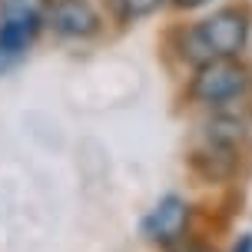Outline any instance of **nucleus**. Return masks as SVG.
Instances as JSON below:
<instances>
[{"instance_id": "6", "label": "nucleus", "mask_w": 252, "mask_h": 252, "mask_svg": "<svg viewBox=\"0 0 252 252\" xmlns=\"http://www.w3.org/2000/svg\"><path fill=\"white\" fill-rule=\"evenodd\" d=\"M163 3H169V0H106V13L116 24H136V20L153 17Z\"/></svg>"}, {"instance_id": "9", "label": "nucleus", "mask_w": 252, "mask_h": 252, "mask_svg": "<svg viewBox=\"0 0 252 252\" xmlns=\"http://www.w3.org/2000/svg\"><path fill=\"white\" fill-rule=\"evenodd\" d=\"M236 252H252V236H242L239 246H236Z\"/></svg>"}, {"instance_id": "5", "label": "nucleus", "mask_w": 252, "mask_h": 252, "mask_svg": "<svg viewBox=\"0 0 252 252\" xmlns=\"http://www.w3.org/2000/svg\"><path fill=\"white\" fill-rule=\"evenodd\" d=\"M40 30H43V13H37V10H3V20H0V53L3 57L24 53L37 40Z\"/></svg>"}, {"instance_id": "3", "label": "nucleus", "mask_w": 252, "mask_h": 252, "mask_svg": "<svg viewBox=\"0 0 252 252\" xmlns=\"http://www.w3.org/2000/svg\"><path fill=\"white\" fill-rule=\"evenodd\" d=\"M43 24L66 40H87L93 33H100V13L87 0H50Z\"/></svg>"}, {"instance_id": "1", "label": "nucleus", "mask_w": 252, "mask_h": 252, "mask_svg": "<svg viewBox=\"0 0 252 252\" xmlns=\"http://www.w3.org/2000/svg\"><path fill=\"white\" fill-rule=\"evenodd\" d=\"M252 20L242 7H222L183 33V57L196 66L219 57H239L249 43Z\"/></svg>"}, {"instance_id": "2", "label": "nucleus", "mask_w": 252, "mask_h": 252, "mask_svg": "<svg viewBox=\"0 0 252 252\" xmlns=\"http://www.w3.org/2000/svg\"><path fill=\"white\" fill-rule=\"evenodd\" d=\"M249 90V70L236 57H219L196 66V76L189 83V96L206 106H226L239 100Z\"/></svg>"}, {"instance_id": "8", "label": "nucleus", "mask_w": 252, "mask_h": 252, "mask_svg": "<svg viewBox=\"0 0 252 252\" xmlns=\"http://www.w3.org/2000/svg\"><path fill=\"white\" fill-rule=\"evenodd\" d=\"M176 252H213L209 246H199V242H189L186 249H176Z\"/></svg>"}, {"instance_id": "4", "label": "nucleus", "mask_w": 252, "mask_h": 252, "mask_svg": "<svg viewBox=\"0 0 252 252\" xmlns=\"http://www.w3.org/2000/svg\"><path fill=\"white\" fill-rule=\"evenodd\" d=\"M189 226V206L179 196H166L163 202H156V209H150V216L143 219V232L150 242L159 246H173V242L186 232Z\"/></svg>"}, {"instance_id": "7", "label": "nucleus", "mask_w": 252, "mask_h": 252, "mask_svg": "<svg viewBox=\"0 0 252 252\" xmlns=\"http://www.w3.org/2000/svg\"><path fill=\"white\" fill-rule=\"evenodd\" d=\"M173 7H179V10H196V7H206V3H213V0H169Z\"/></svg>"}]
</instances>
